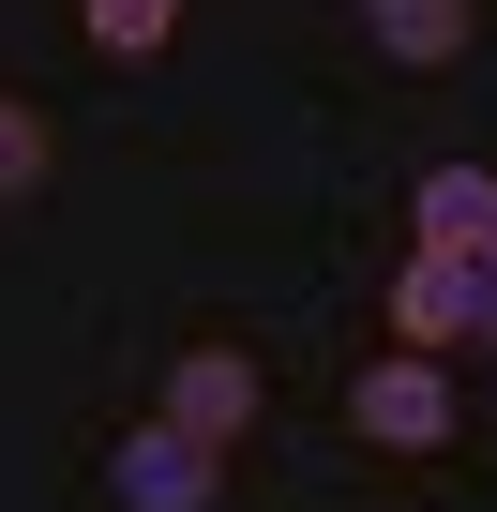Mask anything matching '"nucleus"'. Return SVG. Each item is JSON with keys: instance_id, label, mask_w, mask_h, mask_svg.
<instances>
[{"instance_id": "obj_3", "label": "nucleus", "mask_w": 497, "mask_h": 512, "mask_svg": "<svg viewBox=\"0 0 497 512\" xmlns=\"http://www.w3.org/2000/svg\"><path fill=\"white\" fill-rule=\"evenodd\" d=\"M166 422L211 437V452H241V437H257V362H241V347H181L166 362Z\"/></svg>"}, {"instance_id": "obj_7", "label": "nucleus", "mask_w": 497, "mask_h": 512, "mask_svg": "<svg viewBox=\"0 0 497 512\" xmlns=\"http://www.w3.org/2000/svg\"><path fill=\"white\" fill-rule=\"evenodd\" d=\"M76 16H91V46H106V61H151V46L181 31V0H76Z\"/></svg>"}, {"instance_id": "obj_9", "label": "nucleus", "mask_w": 497, "mask_h": 512, "mask_svg": "<svg viewBox=\"0 0 497 512\" xmlns=\"http://www.w3.org/2000/svg\"><path fill=\"white\" fill-rule=\"evenodd\" d=\"M482 272H497V211H482Z\"/></svg>"}, {"instance_id": "obj_1", "label": "nucleus", "mask_w": 497, "mask_h": 512, "mask_svg": "<svg viewBox=\"0 0 497 512\" xmlns=\"http://www.w3.org/2000/svg\"><path fill=\"white\" fill-rule=\"evenodd\" d=\"M211 467H226V452H211V437H181L166 407H151V422H136V437L106 452V482H121V512H211Z\"/></svg>"}, {"instance_id": "obj_4", "label": "nucleus", "mask_w": 497, "mask_h": 512, "mask_svg": "<svg viewBox=\"0 0 497 512\" xmlns=\"http://www.w3.org/2000/svg\"><path fill=\"white\" fill-rule=\"evenodd\" d=\"M362 437H377V452H437V437H452V377H437V362H377V377H362Z\"/></svg>"}, {"instance_id": "obj_6", "label": "nucleus", "mask_w": 497, "mask_h": 512, "mask_svg": "<svg viewBox=\"0 0 497 512\" xmlns=\"http://www.w3.org/2000/svg\"><path fill=\"white\" fill-rule=\"evenodd\" d=\"M482 211H497L482 166H422V241H467V256H482Z\"/></svg>"}, {"instance_id": "obj_8", "label": "nucleus", "mask_w": 497, "mask_h": 512, "mask_svg": "<svg viewBox=\"0 0 497 512\" xmlns=\"http://www.w3.org/2000/svg\"><path fill=\"white\" fill-rule=\"evenodd\" d=\"M46 196V106H0V211Z\"/></svg>"}, {"instance_id": "obj_5", "label": "nucleus", "mask_w": 497, "mask_h": 512, "mask_svg": "<svg viewBox=\"0 0 497 512\" xmlns=\"http://www.w3.org/2000/svg\"><path fill=\"white\" fill-rule=\"evenodd\" d=\"M362 31H377L407 76H437V61L467 46V0H362Z\"/></svg>"}, {"instance_id": "obj_2", "label": "nucleus", "mask_w": 497, "mask_h": 512, "mask_svg": "<svg viewBox=\"0 0 497 512\" xmlns=\"http://www.w3.org/2000/svg\"><path fill=\"white\" fill-rule=\"evenodd\" d=\"M467 317H482V256L467 241H422L407 272H392V332L407 347H467Z\"/></svg>"}]
</instances>
